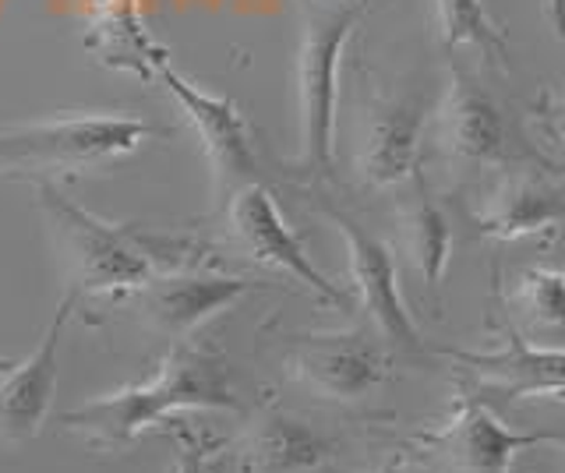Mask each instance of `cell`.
I'll list each match as a JSON object with an SVG mask.
<instances>
[{"label":"cell","instance_id":"cell-1","mask_svg":"<svg viewBox=\"0 0 565 473\" xmlns=\"http://www.w3.org/2000/svg\"><path fill=\"white\" fill-rule=\"evenodd\" d=\"M177 410H241L223 357L202 346L177 343L152 378L128 385L114 396L82 402L61 413V424L85 434L88 445L117 452L128 449L149 428L163 424Z\"/></svg>","mask_w":565,"mask_h":473},{"label":"cell","instance_id":"cell-2","mask_svg":"<svg viewBox=\"0 0 565 473\" xmlns=\"http://www.w3.org/2000/svg\"><path fill=\"white\" fill-rule=\"evenodd\" d=\"M364 0H305L297 50L300 166L308 178H329L335 166V107L340 64L350 32L364 19Z\"/></svg>","mask_w":565,"mask_h":473},{"label":"cell","instance_id":"cell-3","mask_svg":"<svg viewBox=\"0 0 565 473\" xmlns=\"http://www.w3.org/2000/svg\"><path fill=\"white\" fill-rule=\"evenodd\" d=\"M35 198L57 230L71 276H75V293H138L156 276V261L138 240V230L103 223L50 181L35 184Z\"/></svg>","mask_w":565,"mask_h":473},{"label":"cell","instance_id":"cell-4","mask_svg":"<svg viewBox=\"0 0 565 473\" xmlns=\"http://www.w3.org/2000/svg\"><path fill=\"white\" fill-rule=\"evenodd\" d=\"M156 128L138 117L117 114H71L0 128V166L50 170V166H99L120 160L146 142Z\"/></svg>","mask_w":565,"mask_h":473},{"label":"cell","instance_id":"cell-5","mask_svg":"<svg viewBox=\"0 0 565 473\" xmlns=\"http://www.w3.org/2000/svg\"><path fill=\"white\" fill-rule=\"evenodd\" d=\"M547 442L558 431H512L488 399L463 389L446 424L414 438V455L438 473H516V455Z\"/></svg>","mask_w":565,"mask_h":473},{"label":"cell","instance_id":"cell-6","mask_svg":"<svg viewBox=\"0 0 565 473\" xmlns=\"http://www.w3.org/2000/svg\"><path fill=\"white\" fill-rule=\"evenodd\" d=\"M431 142L452 170L481 173L516 166V138L488 89H481L467 72H452L446 93L435 107Z\"/></svg>","mask_w":565,"mask_h":473},{"label":"cell","instance_id":"cell-7","mask_svg":"<svg viewBox=\"0 0 565 473\" xmlns=\"http://www.w3.org/2000/svg\"><path fill=\"white\" fill-rule=\"evenodd\" d=\"M322 213L335 223V230L343 234L347 255H350L353 290H358V301L367 311L371 325H375V336L393 350V354H406V357L424 354L420 332L411 319V311H406L399 283H396L393 248L371 234L364 223H358L350 213H343L340 205L326 202Z\"/></svg>","mask_w":565,"mask_h":473},{"label":"cell","instance_id":"cell-8","mask_svg":"<svg viewBox=\"0 0 565 473\" xmlns=\"http://www.w3.org/2000/svg\"><path fill=\"white\" fill-rule=\"evenodd\" d=\"M226 234L234 240V248L247 255L265 269L287 272L297 283H305L315 297H322L326 304L350 311V293L318 272V266L308 258L305 244L294 237L287 219L279 216L276 202L262 184H244L226 198Z\"/></svg>","mask_w":565,"mask_h":473},{"label":"cell","instance_id":"cell-9","mask_svg":"<svg viewBox=\"0 0 565 473\" xmlns=\"http://www.w3.org/2000/svg\"><path fill=\"white\" fill-rule=\"evenodd\" d=\"M156 78L167 85L177 107L191 120L194 135L202 138L205 160L212 166V181H216V195L226 202L244 184H262V163L255 155L252 131H247L244 114L226 96H212L188 82L170 61L159 64Z\"/></svg>","mask_w":565,"mask_h":473},{"label":"cell","instance_id":"cell-10","mask_svg":"<svg viewBox=\"0 0 565 473\" xmlns=\"http://www.w3.org/2000/svg\"><path fill=\"white\" fill-rule=\"evenodd\" d=\"M449 357L467 372L473 396L520 402V399H565V346L530 343L520 329L505 325L502 346L494 350H449Z\"/></svg>","mask_w":565,"mask_h":473},{"label":"cell","instance_id":"cell-11","mask_svg":"<svg viewBox=\"0 0 565 473\" xmlns=\"http://www.w3.org/2000/svg\"><path fill=\"white\" fill-rule=\"evenodd\" d=\"M565 223V170L562 166H509L481 195L473 226L481 237L523 240Z\"/></svg>","mask_w":565,"mask_h":473},{"label":"cell","instance_id":"cell-12","mask_svg":"<svg viewBox=\"0 0 565 473\" xmlns=\"http://www.w3.org/2000/svg\"><path fill=\"white\" fill-rule=\"evenodd\" d=\"M428 128V103L417 93H379L367 103L358 166L367 187H396L420 170V142Z\"/></svg>","mask_w":565,"mask_h":473},{"label":"cell","instance_id":"cell-13","mask_svg":"<svg viewBox=\"0 0 565 473\" xmlns=\"http://www.w3.org/2000/svg\"><path fill=\"white\" fill-rule=\"evenodd\" d=\"M290 367L311 393L335 402H361L388 375V346L367 332L300 336Z\"/></svg>","mask_w":565,"mask_h":473},{"label":"cell","instance_id":"cell-14","mask_svg":"<svg viewBox=\"0 0 565 473\" xmlns=\"http://www.w3.org/2000/svg\"><path fill=\"white\" fill-rule=\"evenodd\" d=\"M71 304H75V293L64 297L40 346L22 364L0 372V442H25L43 428L53 389H57V350L61 332L71 319Z\"/></svg>","mask_w":565,"mask_h":473},{"label":"cell","instance_id":"cell-15","mask_svg":"<svg viewBox=\"0 0 565 473\" xmlns=\"http://www.w3.org/2000/svg\"><path fill=\"white\" fill-rule=\"evenodd\" d=\"M252 290V283L241 276H220V272H163L152 276L146 287L138 290V301L146 319L167 332V336L181 340L188 332L199 329L205 319L220 314L234 301Z\"/></svg>","mask_w":565,"mask_h":473},{"label":"cell","instance_id":"cell-16","mask_svg":"<svg viewBox=\"0 0 565 473\" xmlns=\"http://www.w3.org/2000/svg\"><path fill=\"white\" fill-rule=\"evenodd\" d=\"M335 460V442L287 410L262 413L244 434V473H318Z\"/></svg>","mask_w":565,"mask_h":473},{"label":"cell","instance_id":"cell-17","mask_svg":"<svg viewBox=\"0 0 565 473\" xmlns=\"http://www.w3.org/2000/svg\"><path fill=\"white\" fill-rule=\"evenodd\" d=\"M85 46L99 64L135 75L141 85H152L159 64L167 61V50L141 22L138 0H88Z\"/></svg>","mask_w":565,"mask_h":473},{"label":"cell","instance_id":"cell-18","mask_svg":"<svg viewBox=\"0 0 565 473\" xmlns=\"http://www.w3.org/2000/svg\"><path fill=\"white\" fill-rule=\"evenodd\" d=\"M396 226H399V251L406 258V266L420 279L428 297H438L452 251V226L446 208L438 205V198L424 184L420 170L411 178V191L399 202Z\"/></svg>","mask_w":565,"mask_h":473},{"label":"cell","instance_id":"cell-19","mask_svg":"<svg viewBox=\"0 0 565 473\" xmlns=\"http://www.w3.org/2000/svg\"><path fill=\"white\" fill-rule=\"evenodd\" d=\"M438 43L446 50L473 46L491 67L509 72V40L491 19L484 0H435Z\"/></svg>","mask_w":565,"mask_h":473},{"label":"cell","instance_id":"cell-20","mask_svg":"<svg viewBox=\"0 0 565 473\" xmlns=\"http://www.w3.org/2000/svg\"><path fill=\"white\" fill-rule=\"evenodd\" d=\"M505 304L520 314L530 329L565 332V272L552 266L523 269L512 283Z\"/></svg>","mask_w":565,"mask_h":473},{"label":"cell","instance_id":"cell-21","mask_svg":"<svg viewBox=\"0 0 565 473\" xmlns=\"http://www.w3.org/2000/svg\"><path fill=\"white\" fill-rule=\"evenodd\" d=\"M530 125L552 152V163L565 170V93H541L530 107Z\"/></svg>","mask_w":565,"mask_h":473},{"label":"cell","instance_id":"cell-22","mask_svg":"<svg viewBox=\"0 0 565 473\" xmlns=\"http://www.w3.org/2000/svg\"><path fill=\"white\" fill-rule=\"evenodd\" d=\"M173 473H212V466H209V455L194 445V442H184V449H181V455H177V466H173Z\"/></svg>","mask_w":565,"mask_h":473},{"label":"cell","instance_id":"cell-23","mask_svg":"<svg viewBox=\"0 0 565 473\" xmlns=\"http://www.w3.org/2000/svg\"><path fill=\"white\" fill-rule=\"evenodd\" d=\"M379 473H438V470H431L428 463H420L414 452H406V455H393V460H385L379 466Z\"/></svg>","mask_w":565,"mask_h":473},{"label":"cell","instance_id":"cell-24","mask_svg":"<svg viewBox=\"0 0 565 473\" xmlns=\"http://www.w3.org/2000/svg\"><path fill=\"white\" fill-rule=\"evenodd\" d=\"M544 8H547V22L555 29V40L565 50V0H544Z\"/></svg>","mask_w":565,"mask_h":473},{"label":"cell","instance_id":"cell-25","mask_svg":"<svg viewBox=\"0 0 565 473\" xmlns=\"http://www.w3.org/2000/svg\"><path fill=\"white\" fill-rule=\"evenodd\" d=\"M558 445H562V449H565V434H558Z\"/></svg>","mask_w":565,"mask_h":473}]
</instances>
